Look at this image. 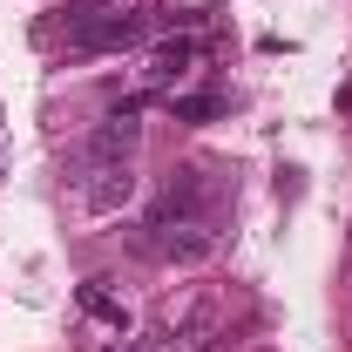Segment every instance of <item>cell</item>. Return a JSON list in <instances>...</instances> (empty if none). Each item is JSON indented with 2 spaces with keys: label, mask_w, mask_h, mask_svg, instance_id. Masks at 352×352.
Segmentation results:
<instances>
[{
  "label": "cell",
  "mask_w": 352,
  "mask_h": 352,
  "mask_svg": "<svg viewBox=\"0 0 352 352\" xmlns=\"http://www.w3.org/2000/svg\"><path fill=\"white\" fill-rule=\"evenodd\" d=\"M170 109H176V122H210L223 102L217 95H170Z\"/></svg>",
  "instance_id": "obj_8"
},
{
  "label": "cell",
  "mask_w": 352,
  "mask_h": 352,
  "mask_svg": "<svg viewBox=\"0 0 352 352\" xmlns=\"http://www.w3.org/2000/svg\"><path fill=\"white\" fill-rule=\"evenodd\" d=\"M156 258H176V264H197V258H210L223 244V230L217 223H149V237H142Z\"/></svg>",
  "instance_id": "obj_3"
},
{
  "label": "cell",
  "mask_w": 352,
  "mask_h": 352,
  "mask_svg": "<svg viewBox=\"0 0 352 352\" xmlns=\"http://www.w3.org/2000/svg\"><path fill=\"white\" fill-rule=\"evenodd\" d=\"M75 305H82V311H95V318H102V325H109V332H116V339H122V332H129V311L116 305V298H109V292H102V285H82V292H75Z\"/></svg>",
  "instance_id": "obj_7"
},
{
  "label": "cell",
  "mask_w": 352,
  "mask_h": 352,
  "mask_svg": "<svg viewBox=\"0 0 352 352\" xmlns=\"http://www.w3.org/2000/svg\"><path fill=\"white\" fill-rule=\"evenodd\" d=\"M135 142H142V122H135V102H122V109H109L95 122V135H88V170L95 163H129Z\"/></svg>",
  "instance_id": "obj_4"
},
{
  "label": "cell",
  "mask_w": 352,
  "mask_h": 352,
  "mask_svg": "<svg viewBox=\"0 0 352 352\" xmlns=\"http://www.w3.org/2000/svg\"><path fill=\"white\" fill-rule=\"evenodd\" d=\"M0 163H7V156H0Z\"/></svg>",
  "instance_id": "obj_9"
},
{
  "label": "cell",
  "mask_w": 352,
  "mask_h": 352,
  "mask_svg": "<svg viewBox=\"0 0 352 352\" xmlns=\"http://www.w3.org/2000/svg\"><path fill=\"white\" fill-rule=\"evenodd\" d=\"M129 197H135V170H129V163H95V170H88V183H82V204L95 210V217L122 210Z\"/></svg>",
  "instance_id": "obj_5"
},
{
  "label": "cell",
  "mask_w": 352,
  "mask_h": 352,
  "mask_svg": "<svg viewBox=\"0 0 352 352\" xmlns=\"http://www.w3.org/2000/svg\"><path fill=\"white\" fill-rule=\"evenodd\" d=\"M61 34H68V47H75V54H116V47L142 41L149 28H142V14H129V7H109V0H75V7L61 14Z\"/></svg>",
  "instance_id": "obj_2"
},
{
  "label": "cell",
  "mask_w": 352,
  "mask_h": 352,
  "mask_svg": "<svg viewBox=\"0 0 352 352\" xmlns=\"http://www.w3.org/2000/svg\"><path fill=\"white\" fill-rule=\"evenodd\" d=\"M190 68H197V41L176 34V41H156V47H149V68H142V75H149V88H170V95H176V82H183Z\"/></svg>",
  "instance_id": "obj_6"
},
{
  "label": "cell",
  "mask_w": 352,
  "mask_h": 352,
  "mask_svg": "<svg viewBox=\"0 0 352 352\" xmlns=\"http://www.w3.org/2000/svg\"><path fill=\"white\" fill-rule=\"evenodd\" d=\"M223 204H230V176L210 170V163H183V170L163 183L149 223H217Z\"/></svg>",
  "instance_id": "obj_1"
}]
</instances>
